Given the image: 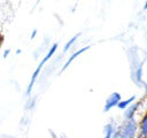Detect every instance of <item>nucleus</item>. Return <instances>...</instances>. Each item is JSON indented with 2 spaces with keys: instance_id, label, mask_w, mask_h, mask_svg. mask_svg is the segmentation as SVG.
I'll return each instance as SVG.
<instances>
[{
  "instance_id": "f257e3e1",
  "label": "nucleus",
  "mask_w": 147,
  "mask_h": 138,
  "mask_svg": "<svg viewBox=\"0 0 147 138\" xmlns=\"http://www.w3.org/2000/svg\"><path fill=\"white\" fill-rule=\"evenodd\" d=\"M138 133V122L134 120V117L125 118L124 122L116 126L114 138H133Z\"/></svg>"
},
{
  "instance_id": "f03ea898",
  "label": "nucleus",
  "mask_w": 147,
  "mask_h": 138,
  "mask_svg": "<svg viewBox=\"0 0 147 138\" xmlns=\"http://www.w3.org/2000/svg\"><path fill=\"white\" fill-rule=\"evenodd\" d=\"M57 46H59L57 44H54V45L49 48V51H48V53L46 54V56H44L42 60L38 63V67H37L36 70L33 71L32 76H31V79H30V83H29V85H28V87H26V95H30V94H31V91H32V89H33V85H34V83H36V79H37V77L39 76V74H40V71H41L44 64L55 54V51L57 49Z\"/></svg>"
},
{
  "instance_id": "7ed1b4c3",
  "label": "nucleus",
  "mask_w": 147,
  "mask_h": 138,
  "mask_svg": "<svg viewBox=\"0 0 147 138\" xmlns=\"http://www.w3.org/2000/svg\"><path fill=\"white\" fill-rule=\"evenodd\" d=\"M122 100V95L118 92H113L110 95H108V98L105 101V106H103V112H109L111 108L116 107L117 103Z\"/></svg>"
},
{
  "instance_id": "20e7f679",
  "label": "nucleus",
  "mask_w": 147,
  "mask_h": 138,
  "mask_svg": "<svg viewBox=\"0 0 147 138\" xmlns=\"http://www.w3.org/2000/svg\"><path fill=\"white\" fill-rule=\"evenodd\" d=\"M88 49H90V46H85V47H83V48H80V49L76 51L74 54H71V55L69 56V59L67 60V62L63 64V67H62V69H61V72H62V71H64V70H65V69H67V68L72 63V61H74V60H76L80 54L85 53V52H86V51H88Z\"/></svg>"
},
{
  "instance_id": "39448f33",
  "label": "nucleus",
  "mask_w": 147,
  "mask_h": 138,
  "mask_svg": "<svg viewBox=\"0 0 147 138\" xmlns=\"http://www.w3.org/2000/svg\"><path fill=\"white\" fill-rule=\"evenodd\" d=\"M140 102H136V103H130L125 109H124V118H131L134 117L137 109L139 108Z\"/></svg>"
},
{
  "instance_id": "423d86ee",
  "label": "nucleus",
  "mask_w": 147,
  "mask_h": 138,
  "mask_svg": "<svg viewBox=\"0 0 147 138\" xmlns=\"http://www.w3.org/2000/svg\"><path fill=\"white\" fill-rule=\"evenodd\" d=\"M115 130H116V125L114 122H110V123H107L103 128V133H105V137L106 138H113L114 137V133H115Z\"/></svg>"
},
{
  "instance_id": "0eeeda50",
  "label": "nucleus",
  "mask_w": 147,
  "mask_h": 138,
  "mask_svg": "<svg viewBox=\"0 0 147 138\" xmlns=\"http://www.w3.org/2000/svg\"><path fill=\"white\" fill-rule=\"evenodd\" d=\"M139 131H140V137L145 138L147 137V116L145 115L141 121H140V124H139Z\"/></svg>"
},
{
  "instance_id": "6e6552de",
  "label": "nucleus",
  "mask_w": 147,
  "mask_h": 138,
  "mask_svg": "<svg viewBox=\"0 0 147 138\" xmlns=\"http://www.w3.org/2000/svg\"><path fill=\"white\" fill-rule=\"evenodd\" d=\"M136 100V95H132V97H130L129 99H125V100H121L118 103H117V107L119 108V109H125L130 103H132L133 101Z\"/></svg>"
},
{
  "instance_id": "1a4fd4ad",
  "label": "nucleus",
  "mask_w": 147,
  "mask_h": 138,
  "mask_svg": "<svg viewBox=\"0 0 147 138\" xmlns=\"http://www.w3.org/2000/svg\"><path fill=\"white\" fill-rule=\"evenodd\" d=\"M78 37H79V33H77V34H75L72 38H70L68 41H67V44L64 45V47H63V53H65V52H68L72 46H74V44L77 41V39H78Z\"/></svg>"
},
{
  "instance_id": "9d476101",
  "label": "nucleus",
  "mask_w": 147,
  "mask_h": 138,
  "mask_svg": "<svg viewBox=\"0 0 147 138\" xmlns=\"http://www.w3.org/2000/svg\"><path fill=\"white\" fill-rule=\"evenodd\" d=\"M9 53H10V51H9V49H6V51L3 52V57L6 59V57L8 56V54H9Z\"/></svg>"
},
{
  "instance_id": "9b49d317",
  "label": "nucleus",
  "mask_w": 147,
  "mask_h": 138,
  "mask_svg": "<svg viewBox=\"0 0 147 138\" xmlns=\"http://www.w3.org/2000/svg\"><path fill=\"white\" fill-rule=\"evenodd\" d=\"M36 34H37V30L34 29V30L32 31V33H31V39H33V38L36 37Z\"/></svg>"
},
{
  "instance_id": "f8f14e48",
  "label": "nucleus",
  "mask_w": 147,
  "mask_h": 138,
  "mask_svg": "<svg viewBox=\"0 0 147 138\" xmlns=\"http://www.w3.org/2000/svg\"><path fill=\"white\" fill-rule=\"evenodd\" d=\"M1 43H2V36L0 34V45H1Z\"/></svg>"
}]
</instances>
